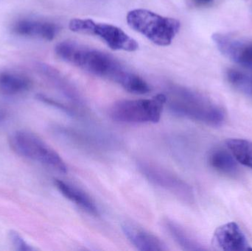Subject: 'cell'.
I'll return each mask as SVG.
<instances>
[{"label": "cell", "instance_id": "21", "mask_svg": "<svg viewBox=\"0 0 252 251\" xmlns=\"http://www.w3.org/2000/svg\"><path fill=\"white\" fill-rule=\"evenodd\" d=\"M6 117V113L4 112V111L1 110V109H0V123L1 122H2L5 119Z\"/></svg>", "mask_w": 252, "mask_h": 251}, {"label": "cell", "instance_id": "20", "mask_svg": "<svg viewBox=\"0 0 252 251\" xmlns=\"http://www.w3.org/2000/svg\"><path fill=\"white\" fill-rule=\"evenodd\" d=\"M192 1H193L195 4H198V5L204 6L213 2V0H192Z\"/></svg>", "mask_w": 252, "mask_h": 251}, {"label": "cell", "instance_id": "2", "mask_svg": "<svg viewBox=\"0 0 252 251\" xmlns=\"http://www.w3.org/2000/svg\"><path fill=\"white\" fill-rule=\"evenodd\" d=\"M170 112L181 117L210 126H220L226 113L223 108L200 93L182 86H173L165 94Z\"/></svg>", "mask_w": 252, "mask_h": 251}, {"label": "cell", "instance_id": "8", "mask_svg": "<svg viewBox=\"0 0 252 251\" xmlns=\"http://www.w3.org/2000/svg\"><path fill=\"white\" fill-rule=\"evenodd\" d=\"M218 50L229 60L252 69V43L244 42L223 33L213 34Z\"/></svg>", "mask_w": 252, "mask_h": 251}, {"label": "cell", "instance_id": "13", "mask_svg": "<svg viewBox=\"0 0 252 251\" xmlns=\"http://www.w3.org/2000/svg\"><path fill=\"white\" fill-rule=\"evenodd\" d=\"M55 186L61 194L90 215L98 216L99 209L91 197L81 189L61 180H55Z\"/></svg>", "mask_w": 252, "mask_h": 251}, {"label": "cell", "instance_id": "10", "mask_svg": "<svg viewBox=\"0 0 252 251\" xmlns=\"http://www.w3.org/2000/svg\"><path fill=\"white\" fill-rule=\"evenodd\" d=\"M123 231L127 240L136 249L141 251H165L167 245L158 237L139 228L133 224L126 223L122 225Z\"/></svg>", "mask_w": 252, "mask_h": 251}, {"label": "cell", "instance_id": "15", "mask_svg": "<svg viewBox=\"0 0 252 251\" xmlns=\"http://www.w3.org/2000/svg\"><path fill=\"white\" fill-rule=\"evenodd\" d=\"M165 227L170 235L178 246L184 251H197L206 250L205 248L195 240L183 227L176 223L174 221L167 220Z\"/></svg>", "mask_w": 252, "mask_h": 251}, {"label": "cell", "instance_id": "6", "mask_svg": "<svg viewBox=\"0 0 252 251\" xmlns=\"http://www.w3.org/2000/svg\"><path fill=\"white\" fill-rule=\"evenodd\" d=\"M69 28L72 32L98 37L114 50L135 52L139 49L136 40L115 25L89 19H73L69 22Z\"/></svg>", "mask_w": 252, "mask_h": 251}, {"label": "cell", "instance_id": "7", "mask_svg": "<svg viewBox=\"0 0 252 251\" xmlns=\"http://www.w3.org/2000/svg\"><path fill=\"white\" fill-rule=\"evenodd\" d=\"M139 169L151 184L173 193L187 203H192L194 193L192 187L173 172L148 162H140Z\"/></svg>", "mask_w": 252, "mask_h": 251}, {"label": "cell", "instance_id": "4", "mask_svg": "<svg viewBox=\"0 0 252 251\" xmlns=\"http://www.w3.org/2000/svg\"><path fill=\"white\" fill-rule=\"evenodd\" d=\"M8 142L10 148L19 156L62 173L67 172L64 161L57 152L33 133L23 130L15 131L10 134Z\"/></svg>", "mask_w": 252, "mask_h": 251}, {"label": "cell", "instance_id": "11", "mask_svg": "<svg viewBox=\"0 0 252 251\" xmlns=\"http://www.w3.org/2000/svg\"><path fill=\"white\" fill-rule=\"evenodd\" d=\"M59 27L47 21L21 19L13 25V31L22 36L32 37L52 41L59 32Z\"/></svg>", "mask_w": 252, "mask_h": 251}, {"label": "cell", "instance_id": "3", "mask_svg": "<svg viewBox=\"0 0 252 251\" xmlns=\"http://www.w3.org/2000/svg\"><path fill=\"white\" fill-rule=\"evenodd\" d=\"M130 28L146 37L154 44L167 47L180 30V22L165 17L146 9L130 10L126 17Z\"/></svg>", "mask_w": 252, "mask_h": 251}, {"label": "cell", "instance_id": "19", "mask_svg": "<svg viewBox=\"0 0 252 251\" xmlns=\"http://www.w3.org/2000/svg\"><path fill=\"white\" fill-rule=\"evenodd\" d=\"M10 239L15 249L19 251H33V249L25 241L23 238L16 231H10Z\"/></svg>", "mask_w": 252, "mask_h": 251}, {"label": "cell", "instance_id": "9", "mask_svg": "<svg viewBox=\"0 0 252 251\" xmlns=\"http://www.w3.org/2000/svg\"><path fill=\"white\" fill-rule=\"evenodd\" d=\"M213 244L219 250L224 251H252L245 234L235 222L219 226L213 235Z\"/></svg>", "mask_w": 252, "mask_h": 251}, {"label": "cell", "instance_id": "16", "mask_svg": "<svg viewBox=\"0 0 252 251\" xmlns=\"http://www.w3.org/2000/svg\"><path fill=\"white\" fill-rule=\"evenodd\" d=\"M226 147L238 163L252 170V141L244 139H229L226 141Z\"/></svg>", "mask_w": 252, "mask_h": 251}, {"label": "cell", "instance_id": "18", "mask_svg": "<svg viewBox=\"0 0 252 251\" xmlns=\"http://www.w3.org/2000/svg\"><path fill=\"white\" fill-rule=\"evenodd\" d=\"M226 77L235 89L252 97V75L238 69H229L226 71Z\"/></svg>", "mask_w": 252, "mask_h": 251}, {"label": "cell", "instance_id": "1", "mask_svg": "<svg viewBox=\"0 0 252 251\" xmlns=\"http://www.w3.org/2000/svg\"><path fill=\"white\" fill-rule=\"evenodd\" d=\"M59 58L100 78L110 80L124 88L133 72L113 56L73 41H62L55 49Z\"/></svg>", "mask_w": 252, "mask_h": 251}, {"label": "cell", "instance_id": "5", "mask_svg": "<svg viewBox=\"0 0 252 251\" xmlns=\"http://www.w3.org/2000/svg\"><path fill=\"white\" fill-rule=\"evenodd\" d=\"M166 95L157 94L151 99L122 100L112 105L110 117L123 123H157L166 104Z\"/></svg>", "mask_w": 252, "mask_h": 251}, {"label": "cell", "instance_id": "14", "mask_svg": "<svg viewBox=\"0 0 252 251\" xmlns=\"http://www.w3.org/2000/svg\"><path fill=\"white\" fill-rule=\"evenodd\" d=\"M208 162L213 169L223 175L235 176L239 172L238 161L228 148L212 150L209 155Z\"/></svg>", "mask_w": 252, "mask_h": 251}, {"label": "cell", "instance_id": "12", "mask_svg": "<svg viewBox=\"0 0 252 251\" xmlns=\"http://www.w3.org/2000/svg\"><path fill=\"white\" fill-rule=\"evenodd\" d=\"M32 81L25 74L11 70L0 71V94L6 97L20 95L29 91Z\"/></svg>", "mask_w": 252, "mask_h": 251}, {"label": "cell", "instance_id": "17", "mask_svg": "<svg viewBox=\"0 0 252 251\" xmlns=\"http://www.w3.org/2000/svg\"><path fill=\"white\" fill-rule=\"evenodd\" d=\"M39 67L41 72L68 98L75 102H81L76 90L58 71L47 65H41Z\"/></svg>", "mask_w": 252, "mask_h": 251}]
</instances>
